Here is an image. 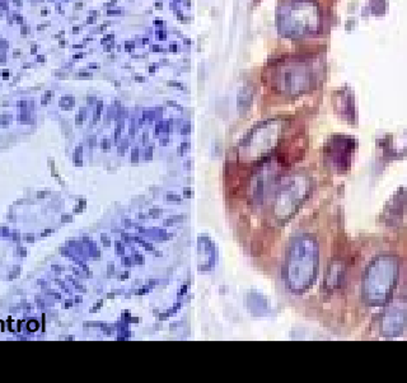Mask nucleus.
I'll list each match as a JSON object with an SVG mask.
<instances>
[{"mask_svg":"<svg viewBox=\"0 0 407 383\" xmlns=\"http://www.w3.org/2000/svg\"><path fill=\"white\" fill-rule=\"evenodd\" d=\"M405 295H406V298H407V283H406V289H405Z\"/></svg>","mask_w":407,"mask_h":383,"instance_id":"obj_5","label":"nucleus"},{"mask_svg":"<svg viewBox=\"0 0 407 383\" xmlns=\"http://www.w3.org/2000/svg\"><path fill=\"white\" fill-rule=\"evenodd\" d=\"M38 327V324L36 321H30V322H28V330H30V331H36Z\"/></svg>","mask_w":407,"mask_h":383,"instance_id":"obj_3","label":"nucleus"},{"mask_svg":"<svg viewBox=\"0 0 407 383\" xmlns=\"http://www.w3.org/2000/svg\"><path fill=\"white\" fill-rule=\"evenodd\" d=\"M33 236H32V234H28V236H27V241H28V242H33Z\"/></svg>","mask_w":407,"mask_h":383,"instance_id":"obj_4","label":"nucleus"},{"mask_svg":"<svg viewBox=\"0 0 407 383\" xmlns=\"http://www.w3.org/2000/svg\"><path fill=\"white\" fill-rule=\"evenodd\" d=\"M400 264L392 255L377 256L367 268L364 275V298L370 304H383L389 301L399 279Z\"/></svg>","mask_w":407,"mask_h":383,"instance_id":"obj_1","label":"nucleus"},{"mask_svg":"<svg viewBox=\"0 0 407 383\" xmlns=\"http://www.w3.org/2000/svg\"><path fill=\"white\" fill-rule=\"evenodd\" d=\"M407 325V299L397 298L391 302L383 314L381 331L386 339H394Z\"/></svg>","mask_w":407,"mask_h":383,"instance_id":"obj_2","label":"nucleus"}]
</instances>
